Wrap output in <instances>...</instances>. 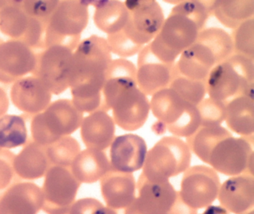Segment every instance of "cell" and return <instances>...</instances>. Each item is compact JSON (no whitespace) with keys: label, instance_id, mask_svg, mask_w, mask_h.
Here are the masks:
<instances>
[{"label":"cell","instance_id":"cell-1","mask_svg":"<svg viewBox=\"0 0 254 214\" xmlns=\"http://www.w3.org/2000/svg\"><path fill=\"white\" fill-rule=\"evenodd\" d=\"M106 39L92 35L80 42L72 54L69 86L74 107L81 113L100 109L102 89L112 54Z\"/></svg>","mask_w":254,"mask_h":214},{"label":"cell","instance_id":"cell-2","mask_svg":"<svg viewBox=\"0 0 254 214\" xmlns=\"http://www.w3.org/2000/svg\"><path fill=\"white\" fill-rule=\"evenodd\" d=\"M136 67L125 58L112 59L102 89L100 109L112 110L115 124L135 131L148 120L150 101L136 83Z\"/></svg>","mask_w":254,"mask_h":214},{"label":"cell","instance_id":"cell-3","mask_svg":"<svg viewBox=\"0 0 254 214\" xmlns=\"http://www.w3.org/2000/svg\"><path fill=\"white\" fill-rule=\"evenodd\" d=\"M213 1L183 0L172 7L154 40L148 43L157 57L168 63L188 49L212 14Z\"/></svg>","mask_w":254,"mask_h":214},{"label":"cell","instance_id":"cell-4","mask_svg":"<svg viewBox=\"0 0 254 214\" xmlns=\"http://www.w3.org/2000/svg\"><path fill=\"white\" fill-rule=\"evenodd\" d=\"M233 54L231 35L222 28L200 31L195 41L176 61L180 74L188 78L206 80L212 68Z\"/></svg>","mask_w":254,"mask_h":214},{"label":"cell","instance_id":"cell-5","mask_svg":"<svg viewBox=\"0 0 254 214\" xmlns=\"http://www.w3.org/2000/svg\"><path fill=\"white\" fill-rule=\"evenodd\" d=\"M254 61L233 54L209 72L206 94L212 100L227 104L242 95L254 98Z\"/></svg>","mask_w":254,"mask_h":214},{"label":"cell","instance_id":"cell-6","mask_svg":"<svg viewBox=\"0 0 254 214\" xmlns=\"http://www.w3.org/2000/svg\"><path fill=\"white\" fill-rule=\"evenodd\" d=\"M150 110L158 120L154 130L160 134L169 131L174 136L189 138L200 127L197 107L183 99L175 90L165 88L152 95Z\"/></svg>","mask_w":254,"mask_h":214},{"label":"cell","instance_id":"cell-7","mask_svg":"<svg viewBox=\"0 0 254 214\" xmlns=\"http://www.w3.org/2000/svg\"><path fill=\"white\" fill-rule=\"evenodd\" d=\"M88 1H59L46 27L44 47L62 46L75 51L81 42V33L88 25Z\"/></svg>","mask_w":254,"mask_h":214},{"label":"cell","instance_id":"cell-8","mask_svg":"<svg viewBox=\"0 0 254 214\" xmlns=\"http://www.w3.org/2000/svg\"><path fill=\"white\" fill-rule=\"evenodd\" d=\"M191 159V150L185 141L178 137H163L148 150L142 174L151 182L169 181L185 172Z\"/></svg>","mask_w":254,"mask_h":214},{"label":"cell","instance_id":"cell-9","mask_svg":"<svg viewBox=\"0 0 254 214\" xmlns=\"http://www.w3.org/2000/svg\"><path fill=\"white\" fill-rule=\"evenodd\" d=\"M84 116L72 101L59 99L51 103L42 112L34 116L31 133L34 142L47 147L62 137L70 135L81 126Z\"/></svg>","mask_w":254,"mask_h":214},{"label":"cell","instance_id":"cell-10","mask_svg":"<svg viewBox=\"0 0 254 214\" xmlns=\"http://www.w3.org/2000/svg\"><path fill=\"white\" fill-rule=\"evenodd\" d=\"M247 138L232 134L218 140L209 152L206 163L215 172L228 176L254 175V150Z\"/></svg>","mask_w":254,"mask_h":214},{"label":"cell","instance_id":"cell-11","mask_svg":"<svg viewBox=\"0 0 254 214\" xmlns=\"http://www.w3.org/2000/svg\"><path fill=\"white\" fill-rule=\"evenodd\" d=\"M128 19L123 31L138 46H146L157 35L165 20L163 9L155 0L123 1Z\"/></svg>","mask_w":254,"mask_h":214},{"label":"cell","instance_id":"cell-12","mask_svg":"<svg viewBox=\"0 0 254 214\" xmlns=\"http://www.w3.org/2000/svg\"><path fill=\"white\" fill-rule=\"evenodd\" d=\"M43 208L48 214H57L68 211L74 203L81 183L70 169L52 165L44 175Z\"/></svg>","mask_w":254,"mask_h":214},{"label":"cell","instance_id":"cell-13","mask_svg":"<svg viewBox=\"0 0 254 214\" xmlns=\"http://www.w3.org/2000/svg\"><path fill=\"white\" fill-rule=\"evenodd\" d=\"M219 176L210 166L196 165L184 172L178 191L182 200L193 209L207 208L218 197Z\"/></svg>","mask_w":254,"mask_h":214},{"label":"cell","instance_id":"cell-14","mask_svg":"<svg viewBox=\"0 0 254 214\" xmlns=\"http://www.w3.org/2000/svg\"><path fill=\"white\" fill-rule=\"evenodd\" d=\"M45 30L46 25L29 16L19 5L18 1H10L0 10V31L31 49L44 47Z\"/></svg>","mask_w":254,"mask_h":214},{"label":"cell","instance_id":"cell-15","mask_svg":"<svg viewBox=\"0 0 254 214\" xmlns=\"http://www.w3.org/2000/svg\"><path fill=\"white\" fill-rule=\"evenodd\" d=\"M73 51L62 46H53L37 56L34 76L38 77L52 94L60 95L69 86V68Z\"/></svg>","mask_w":254,"mask_h":214},{"label":"cell","instance_id":"cell-16","mask_svg":"<svg viewBox=\"0 0 254 214\" xmlns=\"http://www.w3.org/2000/svg\"><path fill=\"white\" fill-rule=\"evenodd\" d=\"M138 196L125 214H166L176 200L178 191L169 181L151 182L142 174L137 182Z\"/></svg>","mask_w":254,"mask_h":214},{"label":"cell","instance_id":"cell-17","mask_svg":"<svg viewBox=\"0 0 254 214\" xmlns=\"http://www.w3.org/2000/svg\"><path fill=\"white\" fill-rule=\"evenodd\" d=\"M37 55L22 42L10 40L0 43V83H12L32 74Z\"/></svg>","mask_w":254,"mask_h":214},{"label":"cell","instance_id":"cell-18","mask_svg":"<svg viewBox=\"0 0 254 214\" xmlns=\"http://www.w3.org/2000/svg\"><path fill=\"white\" fill-rule=\"evenodd\" d=\"M175 63H168L159 59L150 49L144 46L138 53L136 83L146 96L168 88L172 80Z\"/></svg>","mask_w":254,"mask_h":214},{"label":"cell","instance_id":"cell-19","mask_svg":"<svg viewBox=\"0 0 254 214\" xmlns=\"http://www.w3.org/2000/svg\"><path fill=\"white\" fill-rule=\"evenodd\" d=\"M148 147L145 140L135 134L115 137L111 144V170L133 173L143 167Z\"/></svg>","mask_w":254,"mask_h":214},{"label":"cell","instance_id":"cell-20","mask_svg":"<svg viewBox=\"0 0 254 214\" xmlns=\"http://www.w3.org/2000/svg\"><path fill=\"white\" fill-rule=\"evenodd\" d=\"M217 198L228 212L248 214L254 206V175L241 174L230 177L220 185Z\"/></svg>","mask_w":254,"mask_h":214},{"label":"cell","instance_id":"cell-21","mask_svg":"<svg viewBox=\"0 0 254 214\" xmlns=\"http://www.w3.org/2000/svg\"><path fill=\"white\" fill-rule=\"evenodd\" d=\"M53 94L35 76L23 77L13 84L10 92L16 108L28 114L42 112L51 104Z\"/></svg>","mask_w":254,"mask_h":214},{"label":"cell","instance_id":"cell-22","mask_svg":"<svg viewBox=\"0 0 254 214\" xmlns=\"http://www.w3.org/2000/svg\"><path fill=\"white\" fill-rule=\"evenodd\" d=\"M42 208V190L35 183H16L0 196V214H38Z\"/></svg>","mask_w":254,"mask_h":214},{"label":"cell","instance_id":"cell-23","mask_svg":"<svg viewBox=\"0 0 254 214\" xmlns=\"http://www.w3.org/2000/svg\"><path fill=\"white\" fill-rule=\"evenodd\" d=\"M100 181L104 200L111 209H126L136 198V184L133 173L110 170Z\"/></svg>","mask_w":254,"mask_h":214},{"label":"cell","instance_id":"cell-24","mask_svg":"<svg viewBox=\"0 0 254 214\" xmlns=\"http://www.w3.org/2000/svg\"><path fill=\"white\" fill-rule=\"evenodd\" d=\"M80 128L81 139L87 148L103 151L115 138V122L104 110L90 113L83 118Z\"/></svg>","mask_w":254,"mask_h":214},{"label":"cell","instance_id":"cell-25","mask_svg":"<svg viewBox=\"0 0 254 214\" xmlns=\"http://www.w3.org/2000/svg\"><path fill=\"white\" fill-rule=\"evenodd\" d=\"M72 175L84 184H92L111 170L109 159L102 150L87 148L81 150L70 166Z\"/></svg>","mask_w":254,"mask_h":214},{"label":"cell","instance_id":"cell-26","mask_svg":"<svg viewBox=\"0 0 254 214\" xmlns=\"http://www.w3.org/2000/svg\"><path fill=\"white\" fill-rule=\"evenodd\" d=\"M13 166L14 173L23 179L36 180L45 175L51 164L45 147L31 141L14 156Z\"/></svg>","mask_w":254,"mask_h":214},{"label":"cell","instance_id":"cell-27","mask_svg":"<svg viewBox=\"0 0 254 214\" xmlns=\"http://www.w3.org/2000/svg\"><path fill=\"white\" fill-rule=\"evenodd\" d=\"M254 98L237 97L226 104L225 121L230 130L241 136H252L254 131Z\"/></svg>","mask_w":254,"mask_h":214},{"label":"cell","instance_id":"cell-28","mask_svg":"<svg viewBox=\"0 0 254 214\" xmlns=\"http://www.w3.org/2000/svg\"><path fill=\"white\" fill-rule=\"evenodd\" d=\"M94 5L95 25L105 34H115L123 29L128 19V11L124 2L118 0L90 1Z\"/></svg>","mask_w":254,"mask_h":214},{"label":"cell","instance_id":"cell-29","mask_svg":"<svg viewBox=\"0 0 254 214\" xmlns=\"http://www.w3.org/2000/svg\"><path fill=\"white\" fill-rule=\"evenodd\" d=\"M212 14L224 26L235 29L254 17V0H216L212 4Z\"/></svg>","mask_w":254,"mask_h":214},{"label":"cell","instance_id":"cell-30","mask_svg":"<svg viewBox=\"0 0 254 214\" xmlns=\"http://www.w3.org/2000/svg\"><path fill=\"white\" fill-rule=\"evenodd\" d=\"M28 132L22 116L5 114L0 117V149L11 150L26 145Z\"/></svg>","mask_w":254,"mask_h":214},{"label":"cell","instance_id":"cell-31","mask_svg":"<svg viewBox=\"0 0 254 214\" xmlns=\"http://www.w3.org/2000/svg\"><path fill=\"white\" fill-rule=\"evenodd\" d=\"M230 134L226 128L221 126H201L194 135L187 138V144L196 156L206 163L209 152L214 144L218 140Z\"/></svg>","mask_w":254,"mask_h":214},{"label":"cell","instance_id":"cell-32","mask_svg":"<svg viewBox=\"0 0 254 214\" xmlns=\"http://www.w3.org/2000/svg\"><path fill=\"white\" fill-rule=\"evenodd\" d=\"M45 150L50 164L68 168L81 152V146L75 138L67 135L45 147Z\"/></svg>","mask_w":254,"mask_h":214},{"label":"cell","instance_id":"cell-33","mask_svg":"<svg viewBox=\"0 0 254 214\" xmlns=\"http://www.w3.org/2000/svg\"><path fill=\"white\" fill-rule=\"evenodd\" d=\"M169 87L175 90L183 99L196 107L206 94V80H193L182 75L177 69L176 64Z\"/></svg>","mask_w":254,"mask_h":214},{"label":"cell","instance_id":"cell-34","mask_svg":"<svg viewBox=\"0 0 254 214\" xmlns=\"http://www.w3.org/2000/svg\"><path fill=\"white\" fill-rule=\"evenodd\" d=\"M254 17L245 21L233 29L231 38L233 54L242 55L254 61Z\"/></svg>","mask_w":254,"mask_h":214},{"label":"cell","instance_id":"cell-35","mask_svg":"<svg viewBox=\"0 0 254 214\" xmlns=\"http://www.w3.org/2000/svg\"><path fill=\"white\" fill-rule=\"evenodd\" d=\"M226 104L212 98H203L198 105L197 110L200 117L201 126H221L225 120Z\"/></svg>","mask_w":254,"mask_h":214},{"label":"cell","instance_id":"cell-36","mask_svg":"<svg viewBox=\"0 0 254 214\" xmlns=\"http://www.w3.org/2000/svg\"><path fill=\"white\" fill-rule=\"evenodd\" d=\"M18 1L19 5L29 16L38 19L47 27L50 17L54 13L60 1L25 0Z\"/></svg>","mask_w":254,"mask_h":214},{"label":"cell","instance_id":"cell-37","mask_svg":"<svg viewBox=\"0 0 254 214\" xmlns=\"http://www.w3.org/2000/svg\"><path fill=\"white\" fill-rule=\"evenodd\" d=\"M111 53L115 54L122 57H129L140 52L142 46L133 43L129 40L123 30L115 34L108 35L106 39Z\"/></svg>","mask_w":254,"mask_h":214},{"label":"cell","instance_id":"cell-38","mask_svg":"<svg viewBox=\"0 0 254 214\" xmlns=\"http://www.w3.org/2000/svg\"><path fill=\"white\" fill-rule=\"evenodd\" d=\"M69 214H117L114 209L105 207L93 198H83L75 201L69 209Z\"/></svg>","mask_w":254,"mask_h":214},{"label":"cell","instance_id":"cell-39","mask_svg":"<svg viewBox=\"0 0 254 214\" xmlns=\"http://www.w3.org/2000/svg\"><path fill=\"white\" fill-rule=\"evenodd\" d=\"M14 154L8 150L0 151V190L6 188L12 181Z\"/></svg>","mask_w":254,"mask_h":214},{"label":"cell","instance_id":"cell-40","mask_svg":"<svg viewBox=\"0 0 254 214\" xmlns=\"http://www.w3.org/2000/svg\"><path fill=\"white\" fill-rule=\"evenodd\" d=\"M166 214H197V212L182 200L178 191L176 200Z\"/></svg>","mask_w":254,"mask_h":214},{"label":"cell","instance_id":"cell-41","mask_svg":"<svg viewBox=\"0 0 254 214\" xmlns=\"http://www.w3.org/2000/svg\"><path fill=\"white\" fill-rule=\"evenodd\" d=\"M9 108V99L6 92L0 87V117L5 115Z\"/></svg>","mask_w":254,"mask_h":214},{"label":"cell","instance_id":"cell-42","mask_svg":"<svg viewBox=\"0 0 254 214\" xmlns=\"http://www.w3.org/2000/svg\"><path fill=\"white\" fill-rule=\"evenodd\" d=\"M201 214H230V212L221 206L209 205Z\"/></svg>","mask_w":254,"mask_h":214},{"label":"cell","instance_id":"cell-43","mask_svg":"<svg viewBox=\"0 0 254 214\" xmlns=\"http://www.w3.org/2000/svg\"><path fill=\"white\" fill-rule=\"evenodd\" d=\"M10 1H0V10L9 4Z\"/></svg>","mask_w":254,"mask_h":214},{"label":"cell","instance_id":"cell-44","mask_svg":"<svg viewBox=\"0 0 254 214\" xmlns=\"http://www.w3.org/2000/svg\"><path fill=\"white\" fill-rule=\"evenodd\" d=\"M69 214V210H68V211H65V212H62L60 213V214Z\"/></svg>","mask_w":254,"mask_h":214},{"label":"cell","instance_id":"cell-45","mask_svg":"<svg viewBox=\"0 0 254 214\" xmlns=\"http://www.w3.org/2000/svg\"><path fill=\"white\" fill-rule=\"evenodd\" d=\"M1 150H1V149H0V151H1Z\"/></svg>","mask_w":254,"mask_h":214}]
</instances>
